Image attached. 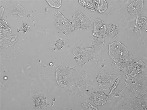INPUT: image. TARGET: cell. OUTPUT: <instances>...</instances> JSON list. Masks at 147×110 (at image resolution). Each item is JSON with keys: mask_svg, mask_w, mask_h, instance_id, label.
Masks as SVG:
<instances>
[{"mask_svg": "<svg viewBox=\"0 0 147 110\" xmlns=\"http://www.w3.org/2000/svg\"><path fill=\"white\" fill-rule=\"evenodd\" d=\"M106 25L105 23L99 19L95 20L94 24V36L99 37H104L106 34Z\"/></svg>", "mask_w": 147, "mask_h": 110, "instance_id": "obj_6", "label": "cell"}, {"mask_svg": "<svg viewBox=\"0 0 147 110\" xmlns=\"http://www.w3.org/2000/svg\"><path fill=\"white\" fill-rule=\"evenodd\" d=\"M65 44L64 42V40L63 39H60L57 40L56 42L55 50V51H59L60 49L64 47Z\"/></svg>", "mask_w": 147, "mask_h": 110, "instance_id": "obj_13", "label": "cell"}, {"mask_svg": "<svg viewBox=\"0 0 147 110\" xmlns=\"http://www.w3.org/2000/svg\"><path fill=\"white\" fill-rule=\"evenodd\" d=\"M109 96L102 91L94 92L91 94L90 99L94 102L95 104L98 106L105 105Z\"/></svg>", "mask_w": 147, "mask_h": 110, "instance_id": "obj_7", "label": "cell"}, {"mask_svg": "<svg viewBox=\"0 0 147 110\" xmlns=\"http://www.w3.org/2000/svg\"><path fill=\"white\" fill-rule=\"evenodd\" d=\"M144 1H137L131 3L127 7L129 12L131 16H134L139 13L143 8Z\"/></svg>", "mask_w": 147, "mask_h": 110, "instance_id": "obj_8", "label": "cell"}, {"mask_svg": "<svg viewBox=\"0 0 147 110\" xmlns=\"http://www.w3.org/2000/svg\"><path fill=\"white\" fill-rule=\"evenodd\" d=\"M107 34L108 36L115 38L119 34L117 27L113 24H110L107 29Z\"/></svg>", "mask_w": 147, "mask_h": 110, "instance_id": "obj_10", "label": "cell"}, {"mask_svg": "<svg viewBox=\"0 0 147 110\" xmlns=\"http://www.w3.org/2000/svg\"><path fill=\"white\" fill-rule=\"evenodd\" d=\"M110 55L118 63L125 61L128 55V51L126 47L118 41L114 42L109 45Z\"/></svg>", "mask_w": 147, "mask_h": 110, "instance_id": "obj_1", "label": "cell"}, {"mask_svg": "<svg viewBox=\"0 0 147 110\" xmlns=\"http://www.w3.org/2000/svg\"><path fill=\"white\" fill-rule=\"evenodd\" d=\"M99 3L98 6V10L100 13L103 12L105 11L107 8V4L105 1H99Z\"/></svg>", "mask_w": 147, "mask_h": 110, "instance_id": "obj_14", "label": "cell"}, {"mask_svg": "<svg viewBox=\"0 0 147 110\" xmlns=\"http://www.w3.org/2000/svg\"><path fill=\"white\" fill-rule=\"evenodd\" d=\"M94 51L93 48H76L73 51L78 65H82L93 57Z\"/></svg>", "mask_w": 147, "mask_h": 110, "instance_id": "obj_2", "label": "cell"}, {"mask_svg": "<svg viewBox=\"0 0 147 110\" xmlns=\"http://www.w3.org/2000/svg\"><path fill=\"white\" fill-rule=\"evenodd\" d=\"M116 77L115 75H111L107 73H100L97 78L100 88L104 90L109 89L117 78Z\"/></svg>", "mask_w": 147, "mask_h": 110, "instance_id": "obj_4", "label": "cell"}, {"mask_svg": "<svg viewBox=\"0 0 147 110\" xmlns=\"http://www.w3.org/2000/svg\"><path fill=\"white\" fill-rule=\"evenodd\" d=\"M46 1L50 6L56 8H59L61 6V0H47Z\"/></svg>", "mask_w": 147, "mask_h": 110, "instance_id": "obj_12", "label": "cell"}, {"mask_svg": "<svg viewBox=\"0 0 147 110\" xmlns=\"http://www.w3.org/2000/svg\"><path fill=\"white\" fill-rule=\"evenodd\" d=\"M73 17L75 26L77 29L86 28L91 26L92 23L84 18L79 11L76 13Z\"/></svg>", "mask_w": 147, "mask_h": 110, "instance_id": "obj_5", "label": "cell"}, {"mask_svg": "<svg viewBox=\"0 0 147 110\" xmlns=\"http://www.w3.org/2000/svg\"><path fill=\"white\" fill-rule=\"evenodd\" d=\"M34 104L37 109H42L45 105L46 101V98L43 96L38 95L34 99Z\"/></svg>", "mask_w": 147, "mask_h": 110, "instance_id": "obj_9", "label": "cell"}, {"mask_svg": "<svg viewBox=\"0 0 147 110\" xmlns=\"http://www.w3.org/2000/svg\"><path fill=\"white\" fill-rule=\"evenodd\" d=\"M55 22L56 27L64 34L71 33L74 30V27L59 11L55 14Z\"/></svg>", "mask_w": 147, "mask_h": 110, "instance_id": "obj_3", "label": "cell"}, {"mask_svg": "<svg viewBox=\"0 0 147 110\" xmlns=\"http://www.w3.org/2000/svg\"><path fill=\"white\" fill-rule=\"evenodd\" d=\"M146 18H141L137 19L134 32H137L142 28H144L146 25Z\"/></svg>", "mask_w": 147, "mask_h": 110, "instance_id": "obj_11", "label": "cell"}]
</instances>
